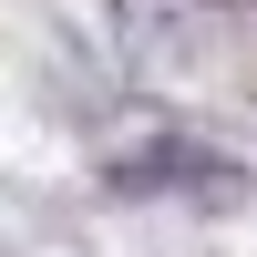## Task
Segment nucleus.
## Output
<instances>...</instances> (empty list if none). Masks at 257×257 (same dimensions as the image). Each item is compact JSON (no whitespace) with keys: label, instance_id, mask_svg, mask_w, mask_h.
<instances>
[{"label":"nucleus","instance_id":"f257e3e1","mask_svg":"<svg viewBox=\"0 0 257 257\" xmlns=\"http://www.w3.org/2000/svg\"><path fill=\"white\" fill-rule=\"evenodd\" d=\"M103 185H113V196L247 206V165H237V155H216V144H196V134H155V144H134V155H113V165H103Z\"/></svg>","mask_w":257,"mask_h":257}]
</instances>
